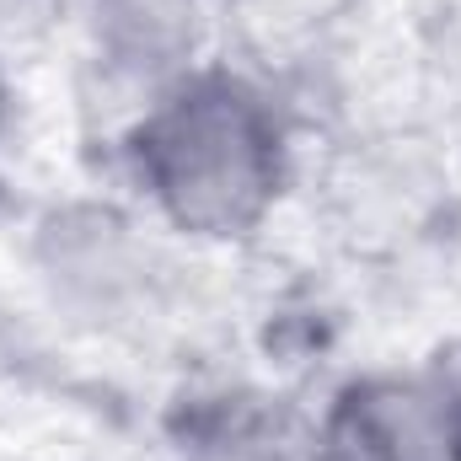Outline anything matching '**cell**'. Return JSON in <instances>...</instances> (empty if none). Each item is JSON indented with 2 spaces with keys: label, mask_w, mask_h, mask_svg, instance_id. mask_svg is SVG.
Wrapping results in <instances>:
<instances>
[{
  "label": "cell",
  "mask_w": 461,
  "mask_h": 461,
  "mask_svg": "<svg viewBox=\"0 0 461 461\" xmlns=\"http://www.w3.org/2000/svg\"><path fill=\"white\" fill-rule=\"evenodd\" d=\"M123 161L177 236L247 241L290 188V129L252 76L194 65L145 97L123 134Z\"/></svg>",
  "instance_id": "cell-1"
},
{
  "label": "cell",
  "mask_w": 461,
  "mask_h": 461,
  "mask_svg": "<svg viewBox=\"0 0 461 461\" xmlns=\"http://www.w3.org/2000/svg\"><path fill=\"white\" fill-rule=\"evenodd\" d=\"M322 461H456L461 370H370L317 419Z\"/></svg>",
  "instance_id": "cell-2"
},
{
  "label": "cell",
  "mask_w": 461,
  "mask_h": 461,
  "mask_svg": "<svg viewBox=\"0 0 461 461\" xmlns=\"http://www.w3.org/2000/svg\"><path fill=\"white\" fill-rule=\"evenodd\" d=\"M81 22L92 54L118 81L145 86V97L204 65L199 59L210 38L204 0H81Z\"/></svg>",
  "instance_id": "cell-3"
},
{
  "label": "cell",
  "mask_w": 461,
  "mask_h": 461,
  "mask_svg": "<svg viewBox=\"0 0 461 461\" xmlns=\"http://www.w3.org/2000/svg\"><path fill=\"white\" fill-rule=\"evenodd\" d=\"M183 461H322V429L285 402H221L188 429Z\"/></svg>",
  "instance_id": "cell-4"
},
{
  "label": "cell",
  "mask_w": 461,
  "mask_h": 461,
  "mask_svg": "<svg viewBox=\"0 0 461 461\" xmlns=\"http://www.w3.org/2000/svg\"><path fill=\"white\" fill-rule=\"evenodd\" d=\"M54 11H59V0H0V59H5V49L32 43Z\"/></svg>",
  "instance_id": "cell-5"
},
{
  "label": "cell",
  "mask_w": 461,
  "mask_h": 461,
  "mask_svg": "<svg viewBox=\"0 0 461 461\" xmlns=\"http://www.w3.org/2000/svg\"><path fill=\"white\" fill-rule=\"evenodd\" d=\"M0 118H5V65H0Z\"/></svg>",
  "instance_id": "cell-6"
},
{
  "label": "cell",
  "mask_w": 461,
  "mask_h": 461,
  "mask_svg": "<svg viewBox=\"0 0 461 461\" xmlns=\"http://www.w3.org/2000/svg\"><path fill=\"white\" fill-rule=\"evenodd\" d=\"M456 461H461V456H456Z\"/></svg>",
  "instance_id": "cell-7"
}]
</instances>
